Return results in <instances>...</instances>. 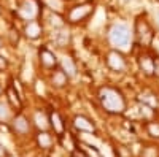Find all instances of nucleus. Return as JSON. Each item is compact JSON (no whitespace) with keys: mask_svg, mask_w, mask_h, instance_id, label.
Instances as JSON below:
<instances>
[{"mask_svg":"<svg viewBox=\"0 0 159 157\" xmlns=\"http://www.w3.org/2000/svg\"><path fill=\"white\" fill-rule=\"evenodd\" d=\"M99 100L102 108L110 114H123L126 111V98L121 90L105 86L99 90Z\"/></svg>","mask_w":159,"mask_h":157,"instance_id":"obj_1","label":"nucleus"},{"mask_svg":"<svg viewBox=\"0 0 159 157\" xmlns=\"http://www.w3.org/2000/svg\"><path fill=\"white\" fill-rule=\"evenodd\" d=\"M110 41L118 48H127L130 43V32L127 29V25L115 24L110 30Z\"/></svg>","mask_w":159,"mask_h":157,"instance_id":"obj_2","label":"nucleus"},{"mask_svg":"<svg viewBox=\"0 0 159 157\" xmlns=\"http://www.w3.org/2000/svg\"><path fill=\"white\" fill-rule=\"evenodd\" d=\"M135 37H137L139 43L145 45V46L153 41V37H154L153 29H151V25L148 24L147 19H143V18L137 19V22H135Z\"/></svg>","mask_w":159,"mask_h":157,"instance_id":"obj_3","label":"nucleus"},{"mask_svg":"<svg viewBox=\"0 0 159 157\" xmlns=\"http://www.w3.org/2000/svg\"><path fill=\"white\" fill-rule=\"evenodd\" d=\"M92 11H94V5L89 3V2L88 3H81V5H76V7H73L69 11V21L73 22V24H76L80 21H84Z\"/></svg>","mask_w":159,"mask_h":157,"instance_id":"obj_4","label":"nucleus"},{"mask_svg":"<svg viewBox=\"0 0 159 157\" xmlns=\"http://www.w3.org/2000/svg\"><path fill=\"white\" fill-rule=\"evenodd\" d=\"M107 65L113 72H124L127 63H126V59L121 52L116 49H111L107 54Z\"/></svg>","mask_w":159,"mask_h":157,"instance_id":"obj_5","label":"nucleus"},{"mask_svg":"<svg viewBox=\"0 0 159 157\" xmlns=\"http://www.w3.org/2000/svg\"><path fill=\"white\" fill-rule=\"evenodd\" d=\"M38 59H40L42 67H45L48 70H52V68H56L59 65V60H57L56 54H54V52H51L48 48H42L38 51Z\"/></svg>","mask_w":159,"mask_h":157,"instance_id":"obj_6","label":"nucleus"},{"mask_svg":"<svg viewBox=\"0 0 159 157\" xmlns=\"http://www.w3.org/2000/svg\"><path fill=\"white\" fill-rule=\"evenodd\" d=\"M73 127H75L76 130H80V132H89V133H94V132H96L94 122H92L89 117L81 116V114L73 117Z\"/></svg>","mask_w":159,"mask_h":157,"instance_id":"obj_7","label":"nucleus"},{"mask_svg":"<svg viewBox=\"0 0 159 157\" xmlns=\"http://www.w3.org/2000/svg\"><path fill=\"white\" fill-rule=\"evenodd\" d=\"M11 127H13V130H15L16 133L25 135V133H27L29 130H30V122H29V119H27V117H25L24 114H18V116L13 117Z\"/></svg>","mask_w":159,"mask_h":157,"instance_id":"obj_8","label":"nucleus"},{"mask_svg":"<svg viewBox=\"0 0 159 157\" xmlns=\"http://www.w3.org/2000/svg\"><path fill=\"white\" fill-rule=\"evenodd\" d=\"M38 13V7L34 0H24V3L19 7V15L21 18L27 19V21H32Z\"/></svg>","mask_w":159,"mask_h":157,"instance_id":"obj_9","label":"nucleus"},{"mask_svg":"<svg viewBox=\"0 0 159 157\" xmlns=\"http://www.w3.org/2000/svg\"><path fill=\"white\" fill-rule=\"evenodd\" d=\"M49 127L54 130V133L56 135H64V132H65V124H64V121H62V117H61V114L57 113V111H51L49 113Z\"/></svg>","mask_w":159,"mask_h":157,"instance_id":"obj_10","label":"nucleus"},{"mask_svg":"<svg viewBox=\"0 0 159 157\" xmlns=\"http://www.w3.org/2000/svg\"><path fill=\"white\" fill-rule=\"evenodd\" d=\"M59 67H61V70L67 75L69 78L76 76V63H75V60L70 56H64L59 60Z\"/></svg>","mask_w":159,"mask_h":157,"instance_id":"obj_11","label":"nucleus"},{"mask_svg":"<svg viewBox=\"0 0 159 157\" xmlns=\"http://www.w3.org/2000/svg\"><path fill=\"white\" fill-rule=\"evenodd\" d=\"M139 65H140V70L145 75L153 76V72H154V57H151L150 54H142V56H139Z\"/></svg>","mask_w":159,"mask_h":157,"instance_id":"obj_12","label":"nucleus"},{"mask_svg":"<svg viewBox=\"0 0 159 157\" xmlns=\"http://www.w3.org/2000/svg\"><path fill=\"white\" fill-rule=\"evenodd\" d=\"M25 37L30 38V40H37V38L42 35V25H40L37 21H30L27 25H25Z\"/></svg>","mask_w":159,"mask_h":157,"instance_id":"obj_13","label":"nucleus"},{"mask_svg":"<svg viewBox=\"0 0 159 157\" xmlns=\"http://www.w3.org/2000/svg\"><path fill=\"white\" fill-rule=\"evenodd\" d=\"M37 143H38L40 148L49 149L52 146V137L46 132V130H40V133L37 135Z\"/></svg>","mask_w":159,"mask_h":157,"instance_id":"obj_14","label":"nucleus"},{"mask_svg":"<svg viewBox=\"0 0 159 157\" xmlns=\"http://www.w3.org/2000/svg\"><path fill=\"white\" fill-rule=\"evenodd\" d=\"M67 80H69V76L65 75L62 70H56L54 73H52L51 76V83L54 87H64L65 84H67Z\"/></svg>","mask_w":159,"mask_h":157,"instance_id":"obj_15","label":"nucleus"},{"mask_svg":"<svg viewBox=\"0 0 159 157\" xmlns=\"http://www.w3.org/2000/svg\"><path fill=\"white\" fill-rule=\"evenodd\" d=\"M7 97H8V102L13 105L15 108H22V102H21V97H19V94L16 92V89L13 87V86H10L8 89H7Z\"/></svg>","mask_w":159,"mask_h":157,"instance_id":"obj_16","label":"nucleus"},{"mask_svg":"<svg viewBox=\"0 0 159 157\" xmlns=\"http://www.w3.org/2000/svg\"><path fill=\"white\" fill-rule=\"evenodd\" d=\"M35 125L40 130H46L49 127V116H46L45 113H37L35 114Z\"/></svg>","mask_w":159,"mask_h":157,"instance_id":"obj_17","label":"nucleus"},{"mask_svg":"<svg viewBox=\"0 0 159 157\" xmlns=\"http://www.w3.org/2000/svg\"><path fill=\"white\" fill-rule=\"evenodd\" d=\"M10 117H11V113H10L8 105L0 102V122H8Z\"/></svg>","mask_w":159,"mask_h":157,"instance_id":"obj_18","label":"nucleus"},{"mask_svg":"<svg viewBox=\"0 0 159 157\" xmlns=\"http://www.w3.org/2000/svg\"><path fill=\"white\" fill-rule=\"evenodd\" d=\"M70 41V33L69 30H61L57 33V45L59 46H67V43Z\"/></svg>","mask_w":159,"mask_h":157,"instance_id":"obj_19","label":"nucleus"},{"mask_svg":"<svg viewBox=\"0 0 159 157\" xmlns=\"http://www.w3.org/2000/svg\"><path fill=\"white\" fill-rule=\"evenodd\" d=\"M147 130L153 138H159V124L157 122H150L147 125Z\"/></svg>","mask_w":159,"mask_h":157,"instance_id":"obj_20","label":"nucleus"},{"mask_svg":"<svg viewBox=\"0 0 159 157\" xmlns=\"http://www.w3.org/2000/svg\"><path fill=\"white\" fill-rule=\"evenodd\" d=\"M46 3L51 10H54V11H61L62 7H64V2L62 0H46Z\"/></svg>","mask_w":159,"mask_h":157,"instance_id":"obj_21","label":"nucleus"},{"mask_svg":"<svg viewBox=\"0 0 159 157\" xmlns=\"http://www.w3.org/2000/svg\"><path fill=\"white\" fill-rule=\"evenodd\" d=\"M142 157H157V149L154 146H147L142 151Z\"/></svg>","mask_w":159,"mask_h":157,"instance_id":"obj_22","label":"nucleus"},{"mask_svg":"<svg viewBox=\"0 0 159 157\" xmlns=\"http://www.w3.org/2000/svg\"><path fill=\"white\" fill-rule=\"evenodd\" d=\"M70 157H89V155H88L83 149H75V151L70 154Z\"/></svg>","mask_w":159,"mask_h":157,"instance_id":"obj_23","label":"nucleus"},{"mask_svg":"<svg viewBox=\"0 0 159 157\" xmlns=\"http://www.w3.org/2000/svg\"><path fill=\"white\" fill-rule=\"evenodd\" d=\"M153 76L159 78V56L154 57V72H153Z\"/></svg>","mask_w":159,"mask_h":157,"instance_id":"obj_24","label":"nucleus"},{"mask_svg":"<svg viewBox=\"0 0 159 157\" xmlns=\"http://www.w3.org/2000/svg\"><path fill=\"white\" fill-rule=\"evenodd\" d=\"M7 67H8V60L3 56H0V70H5Z\"/></svg>","mask_w":159,"mask_h":157,"instance_id":"obj_25","label":"nucleus"},{"mask_svg":"<svg viewBox=\"0 0 159 157\" xmlns=\"http://www.w3.org/2000/svg\"><path fill=\"white\" fill-rule=\"evenodd\" d=\"M8 155V152H7V148L0 143V157H7Z\"/></svg>","mask_w":159,"mask_h":157,"instance_id":"obj_26","label":"nucleus"},{"mask_svg":"<svg viewBox=\"0 0 159 157\" xmlns=\"http://www.w3.org/2000/svg\"><path fill=\"white\" fill-rule=\"evenodd\" d=\"M156 19H157V24H159V11L156 13Z\"/></svg>","mask_w":159,"mask_h":157,"instance_id":"obj_27","label":"nucleus"},{"mask_svg":"<svg viewBox=\"0 0 159 157\" xmlns=\"http://www.w3.org/2000/svg\"><path fill=\"white\" fill-rule=\"evenodd\" d=\"M0 48H2V40H0Z\"/></svg>","mask_w":159,"mask_h":157,"instance_id":"obj_28","label":"nucleus"},{"mask_svg":"<svg viewBox=\"0 0 159 157\" xmlns=\"http://www.w3.org/2000/svg\"><path fill=\"white\" fill-rule=\"evenodd\" d=\"M0 94H2V87H0Z\"/></svg>","mask_w":159,"mask_h":157,"instance_id":"obj_29","label":"nucleus"}]
</instances>
